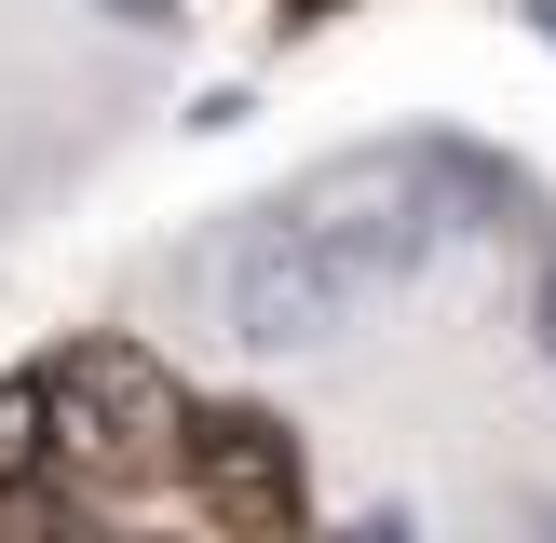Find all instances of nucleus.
<instances>
[{"instance_id":"obj_1","label":"nucleus","mask_w":556,"mask_h":543,"mask_svg":"<svg viewBox=\"0 0 556 543\" xmlns=\"http://www.w3.org/2000/svg\"><path fill=\"white\" fill-rule=\"evenodd\" d=\"M462 190H489L476 150H434V136H394V150H353L326 163L313 190H299V217H313L326 244H340L367 286H407V272L434 258V244L462 231Z\"/></svg>"},{"instance_id":"obj_2","label":"nucleus","mask_w":556,"mask_h":543,"mask_svg":"<svg viewBox=\"0 0 556 543\" xmlns=\"http://www.w3.org/2000/svg\"><path fill=\"white\" fill-rule=\"evenodd\" d=\"M353 313H367V272H353L299 204H271L258 231L231 244V340L244 353H326Z\"/></svg>"},{"instance_id":"obj_3","label":"nucleus","mask_w":556,"mask_h":543,"mask_svg":"<svg viewBox=\"0 0 556 543\" xmlns=\"http://www.w3.org/2000/svg\"><path fill=\"white\" fill-rule=\"evenodd\" d=\"M41 380H54V449H96V462H163V449L190 434L177 380H163L136 340H81L68 367H41Z\"/></svg>"},{"instance_id":"obj_4","label":"nucleus","mask_w":556,"mask_h":543,"mask_svg":"<svg viewBox=\"0 0 556 543\" xmlns=\"http://www.w3.org/2000/svg\"><path fill=\"white\" fill-rule=\"evenodd\" d=\"M177 462H190V489H204V516L231 543H286L299 530V434L271 407H190Z\"/></svg>"},{"instance_id":"obj_5","label":"nucleus","mask_w":556,"mask_h":543,"mask_svg":"<svg viewBox=\"0 0 556 543\" xmlns=\"http://www.w3.org/2000/svg\"><path fill=\"white\" fill-rule=\"evenodd\" d=\"M41 462H54V380H41V367H14V380H0V503H14Z\"/></svg>"},{"instance_id":"obj_6","label":"nucleus","mask_w":556,"mask_h":543,"mask_svg":"<svg viewBox=\"0 0 556 543\" xmlns=\"http://www.w3.org/2000/svg\"><path fill=\"white\" fill-rule=\"evenodd\" d=\"M96 14H109V27H177L190 0H96Z\"/></svg>"},{"instance_id":"obj_7","label":"nucleus","mask_w":556,"mask_h":543,"mask_svg":"<svg viewBox=\"0 0 556 543\" xmlns=\"http://www.w3.org/2000/svg\"><path fill=\"white\" fill-rule=\"evenodd\" d=\"M530 340H543V367H556V258H543V286H530Z\"/></svg>"},{"instance_id":"obj_8","label":"nucleus","mask_w":556,"mask_h":543,"mask_svg":"<svg viewBox=\"0 0 556 543\" xmlns=\"http://www.w3.org/2000/svg\"><path fill=\"white\" fill-rule=\"evenodd\" d=\"M353 543H421V530H407V516H353Z\"/></svg>"},{"instance_id":"obj_9","label":"nucleus","mask_w":556,"mask_h":543,"mask_svg":"<svg viewBox=\"0 0 556 543\" xmlns=\"http://www.w3.org/2000/svg\"><path fill=\"white\" fill-rule=\"evenodd\" d=\"M299 14H340V0H299Z\"/></svg>"},{"instance_id":"obj_10","label":"nucleus","mask_w":556,"mask_h":543,"mask_svg":"<svg viewBox=\"0 0 556 543\" xmlns=\"http://www.w3.org/2000/svg\"><path fill=\"white\" fill-rule=\"evenodd\" d=\"M543 543H556V530H543Z\"/></svg>"}]
</instances>
